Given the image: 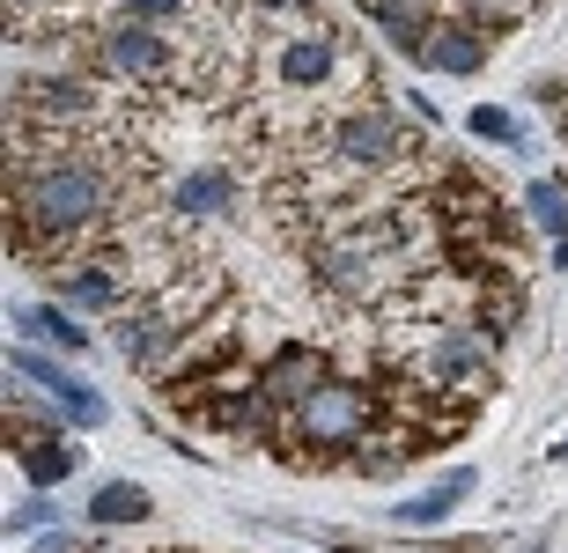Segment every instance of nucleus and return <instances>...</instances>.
Returning <instances> with one entry per match:
<instances>
[{"instance_id":"obj_1","label":"nucleus","mask_w":568,"mask_h":553,"mask_svg":"<svg viewBox=\"0 0 568 553\" xmlns=\"http://www.w3.org/2000/svg\"><path fill=\"white\" fill-rule=\"evenodd\" d=\"M155 222L141 171H133L126 141H111L104 126L60 133V141H30L8 133V252L30 266H67L89 258V244H104V258H126L133 229Z\"/></svg>"},{"instance_id":"obj_2","label":"nucleus","mask_w":568,"mask_h":553,"mask_svg":"<svg viewBox=\"0 0 568 553\" xmlns=\"http://www.w3.org/2000/svg\"><path fill=\"white\" fill-rule=\"evenodd\" d=\"M495 355H503V332H487L480 318H428V325H406L399 369L422 391H436L443 406H465L495 383Z\"/></svg>"},{"instance_id":"obj_3","label":"nucleus","mask_w":568,"mask_h":553,"mask_svg":"<svg viewBox=\"0 0 568 553\" xmlns=\"http://www.w3.org/2000/svg\"><path fill=\"white\" fill-rule=\"evenodd\" d=\"M384 428V391L369 377H325L311 399L281 421V458H355L369 436Z\"/></svg>"},{"instance_id":"obj_4","label":"nucleus","mask_w":568,"mask_h":553,"mask_svg":"<svg viewBox=\"0 0 568 553\" xmlns=\"http://www.w3.org/2000/svg\"><path fill=\"white\" fill-rule=\"evenodd\" d=\"M8 377H30V383L44 391V399H60V406H67V421H74V428H104V421H111L104 391H97V383H82L74 369H60V362H52V355H44L38 340H22L16 355H8Z\"/></svg>"},{"instance_id":"obj_5","label":"nucleus","mask_w":568,"mask_h":553,"mask_svg":"<svg viewBox=\"0 0 568 553\" xmlns=\"http://www.w3.org/2000/svg\"><path fill=\"white\" fill-rule=\"evenodd\" d=\"M325 377H333V362H325L317 347H303V340L274 347V355L258 362V391H266V406H274L281 421H288V413H295L303 399H311V391H317ZM274 443H281V436H274Z\"/></svg>"},{"instance_id":"obj_6","label":"nucleus","mask_w":568,"mask_h":553,"mask_svg":"<svg viewBox=\"0 0 568 553\" xmlns=\"http://www.w3.org/2000/svg\"><path fill=\"white\" fill-rule=\"evenodd\" d=\"M52 296L67 310H126L133 280L119 274V258H67V266H52Z\"/></svg>"},{"instance_id":"obj_7","label":"nucleus","mask_w":568,"mask_h":553,"mask_svg":"<svg viewBox=\"0 0 568 553\" xmlns=\"http://www.w3.org/2000/svg\"><path fill=\"white\" fill-rule=\"evenodd\" d=\"M487 38H495V30H480V22L436 16V30H428V44H422V66H428V74H480Z\"/></svg>"},{"instance_id":"obj_8","label":"nucleus","mask_w":568,"mask_h":553,"mask_svg":"<svg viewBox=\"0 0 568 553\" xmlns=\"http://www.w3.org/2000/svg\"><path fill=\"white\" fill-rule=\"evenodd\" d=\"M163 207L178 222H222V214H236V177L230 171H185V177H170Z\"/></svg>"},{"instance_id":"obj_9","label":"nucleus","mask_w":568,"mask_h":553,"mask_svg":"<svg viewBox=\"0 0 568 553\" xmlns=\"http://www.w3.org/2000/svg\"><path fill=\"white\" fill-rule=\"evenodd\" d=\"M473 488H480V480H473V472H443V480H428L422 494H406L399 510H392V524H406V532H422V524H443V516H458L465 502H473Z\"/></svg>"},{"instance_id":"obj_10","label":"nucleus","mask_w":568,"mask_h":553,"mask_svg":"<svg viewBox=\"0 0 568 553\" xmlns=\"http://www.w3.org/2000/svg\"><path fill=\"white\" fill-rule=\"evenodd\" d=\"M16 332L38 340V347H60V355H89V325H82V310H67V303H22Z\"/></svg>"},{"instance_id":"obj_11","label":"nucleus","mask_w":568,"mask_h":553,"mask_svg":"<svg viewBox=\"0 0 568 553\" xmlns=\"http://www.w3.org/2000/svg\"><path fill=\"white\" fill-rule=\"evenodd\" d=\"M362 16L377 22L384 38H392V52H406V60H422L428 30H436V8L428 0H362Z\"/></svg>"},{"instance_id":"obj_12","label":"nucleus","mask_w":568,"mask_h":553,"mask_svg":"<svg viewBox=\"0 0 568 553\" xmlns=\"http://www.w3.org/2000/svg\"><path fill=\"white\" fill-rule=\"evenodd\" d=\"M67 436H16V465L30 472V488H60L67 472H82V443H67Z\"/></svg>"},{"instance_id":"obj_13","label":"nucleus","mask_w":568,"mask_h":553,"mask_svg":"<svg viewBox=\"0 0 568 553\" xmlns=\"http://www.w3.org/2000/svg\"><path fill=\"white\" fill-rule=\"evenodd\" d=\"M525 214H531V229L554 244V266H568V185L561 177H531L525 185Z\"/></svg>"},{"instance_id":"obj_14","label":"nucleus","mask_w":568,"mask_h":553,"mask_svg":"<svg viewBox=\"0 0 568 553\" xmlns=\"http://www.w3.org/2000/svg\"><path fill=\"white\" fill-rule=\"evenodd\" d=\"M89 532H133V524H148V488H133V480H104V488L89 494Z\"/></svg>"},{"instance_id":"obj_15","label":"nucleus","mask_w":568,"mask_h":553,"mask_svg":"<svg viewBox=\"0 0 568 553\" xmlns=\"http://www.w3.org/2000/svg\"><path fill=\"white\" fill-rule=\"evenodd\" d=\"M465 133H473V141H495V149H525V126H517V111H503V104H473L465 111Z\"/></svg>"},{"instance_id":"obj_16","label":"nucleus","mask_w":568,"mask_h":553,"mask_svg":"<svg viewBox=\"0 0 568 553\" xmlns=\"http://www.w3.org/2000/svg\"><path fill=\"white\" fill-rule=\"evenodd\" d=\"M52 524H60V502H52V494H30V502H16V510H8V532L16 539H38V532H52Z\"/></svg>"},{"instance_id":"obj_17","label":"nucleus","mask_w":568,"mask_h":553,"mask_svg":"<svg viewBox=\"0 0 568 553\" xmlns=\"http://www.w3.org/2000/svg\"><path fill=\"white\" fill-rule=\"evenodd\" d=\"M465 22H480V30H509L517 16H531V0H450Z\"/></svg>"},{"instance_id":"obj_18","label":"nucleus","mask_w":568,"mask_h":553,"mask_svg":"<svg viewBox=\"0 0 568 553\" xmlns=\"http://www.w3.org/2000/svg\"><path fill=\"white\" fill-rule=\"evenodd\" d=\"M30 553H89V539L74 532V524H52V532L30 539Z\"/></svg>"},{"instance_id":"obj_19","label":"nucleus","mask_w":568,"mask_h":553,"mask_svg":"<svg viewBox=\"0 0 568 553\" xmlns=\"http://www.w3.org/2000/svg\"><path fill=\"white\" fill-rule=\"evenodd\" d=\"M406 119H422V126H436L443 111H436V96H428V89H406Z\"/></svg>"},{"instance_id":"obj_20","label":"nucleus","mask_w":568,"mask_h":553,"mask_svg":"<svg viewBox=\"0 0 568 553\" xmlns=\"http://www.w3.org/2000/svg\"><path fill=\"white\" fill-rule=\"evenodd\" d=\"M554 465H568V443H554Z\"/></svg>"}]
</instances>
